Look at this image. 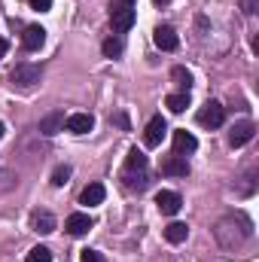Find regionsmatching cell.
<instances>
[{
    "label": "cell",
    "mask_w": 259,
    "mask_h": 262,
    "mask_svg": "<svg viewBox=\"0 0 259 262\" xmlns=\"http://www.w3.org/2000/svg\"><path fill=\"white\" fill-rule=\"evenodd\" d=\"M162 171L168 174V177H186L189 174V165H186V156H171V159H165L162 162Z\"/></svg>",
    "instance_id": "cell-12"
},
{
    "label": "cell",
    "mask_w": 259,
    "mask_h": 262,
    "mask_svg": "<svg viewBox=\"0 0 259 262\" xmlns=\"http://www.w3.org/2000/svg\"><path fill=\"white\" fill-rule=\"evenodd\" d=\"M3 134H6V125H3V122H0V140H3Z\"/></svg>",
    "instance_id": "cell-29"
},
{
    "label": "cell",
    "mask_w": 259,
    "mask_h": 262,
    "mask_svg": "<svg viewBox=\"0 0 259 262\" xmlns=\"http://www.w3.org/2000/svg\"><path fill=\"white\" fill-rule=\"evenodd\" d=\"M174 82L183 89V95H189V85H192V76H189V70H183V67H174Z\"/></svg>",
    "instance_id": "cell-21"
},
{
    "label": "cell",
    "mask_w": 259,
    "mask_h": 262,
    "mask_svg": "<svg viewBox=\"0 0 259 262\" xmlns=\"http://www.w3.org/2000/svg\"><path fill=\"white\" fill-rule=\"evenodd\" d=\"M43 43H46V31H43L40 25L25 28V34H21V46H25V49H31V52H34V49H40Z\"/></svg>",
    "instance_id": "cell-11"
},
{
    "label": "cell",
    "mask_w": 259,
    "mask_h": 262,
    "mask_svg": "<svg viewBox=\"0 0 259 262\" xmlns=\"http://www.w3.org/2000/svg\"><path fill=\"white\" fill-rule=\"evenodd\" d=\"M25 262H52V250L49 247H34Z\"/></svg>",
    "instance_id": "cell-22"
},
{
    "label": "cell",
    "mask_w": 259,
    "mask_h": 262,
    "mask_svg": "<svg viewBox=\"0 0 259 262\" xmlns=\"http://www.w3.org/2000/svg\"><path fill=\"white\" fill-rule=\"evenodd\" d=\"M79 259H82V262H104L98 250H82V253H79Z\"/></svg>",
    "instance_id": "cell-24"
},
{
    "label": "cell",
    "mask_w": 259,
    "mask_h": 262,
    "mask_svg": "<svg viewBox=\"0 0 259 262\" xmlns=\"http://www.w3.org/2000/svg\"><path fill=\"white\" fill-rule=\"evenodd\" d=\"M125 165H128V171H146V156L134 146L128 152V159H125Z\"/></svg>",
    "instance_id": "cell-19"
},
{
    "label": "cell",
    "mask_w": 259,
    "mask_h": 262,
    "mask_svg": "<svg viewBox=\"0 0 259 262\" xmlns=\"http://www.w3.org/2000/svg\"><path fill=\"white\" fill-rule=\"evenodd\" d=\"M107 195V189L101 186V183H89L85 189H82V195H79V204H85V207H95V204H101Z\"/></svg>",
    "instance_id": "cell-14"
},
{
    "label": "cell",
    "mask_w": 259,
    "mask_h": 262,
    "mask_svg": "<svg viewBox=\"0 0 259 262\" xmlns=\"http://www.w3.org/2000/svg\"><path fill=\"white\" fill-rule=\"evenodd\" d=\"M113 3H122V6H134L137 0H113Z\"/></svg>",
    "instance_id": "cell-28"
},
{
    "label": "cell",
    "mask_w": 259,
    "mask_h": 262,
    "mask_svg": "<svg viewBox=\"0 0 259 262\" xmlns=\"http://www.w3.org/2000/svg\"><path fill=\"white\" fill-rule=\"evenodd\" d=\"M165 134H168L165 116H153L149 125H146V131H143V143H146V146H159V143L165 140Z\"/></svg>",
    "instance_id": "cell-4"
},
{
    "label": "cell",
    "mask_w": 259,
    "mask_h": 262,
    "mask_svg": "<svg viewBox=\"0 0 259 262\" xmlns=\"http://www.w3.org/2000/svg\"><path fill=\"white\" fill-rule=\"evenodd\" d=\"M31 6L37 12H46V9H52V0H31Z\"/></svg>",
    "instance_id": "cell-25"
},
{
    "label": "cell",
    "mask_w": 259,
    "mask_h": 262,
    "mask_svg": "<svg viewBox=\"0 0 259 262\" xmlns=\"http://www.w3.org/2000/svg\"><path fill=\"white\" fill-rule=\"evenodd\" d=\"M223 122H226V110H223L220 101H207V104L198 110V125H204V128H220Z\"/></svg>",
    "instance_id": "cell-2"
},
{
    "label": "cell",
    "mask_w": 259,
    "mask_h": 262,
    "mask_svg": "<svg viewBox=\"0 0 259 262\" xmlns=\"http://www.w3.org/2000/svg\"><path fill=\"white\" fill-rule=\"evenodd\" d=\"M186 235H189L186 223H171V226H165V238H168L171 244H183V241H186Z\"/></svg>",
    "instance_id": "cell-16"
},
{
    "label": "cell",
    "mask_w": 259,
    "mask_h": 262,
    "mask_svg": "<svg viewBox=\"0 0 259 262\" xmlns=\"http://www.w3.org/2000/svg\"><path fill=\"white\" fill-rule=\"evenodd\" d=\"M67 177H70V168L61 165V168H55V174H52V186H64Z\"/></svg>",
    "instance_id": "cell-23"
},
{
    "label": "cell",
    "mask_w": 259,
    "mask_h": 262,
    "mask_svg": "<svg viewBox=\"0 0 259 262\" xmlns=\"http://www.w3.org/2000/svg\"><path fill=\"white\" fill-rule=\"evenodd\" d=\"M40 76H43V70L37 64H15V70L9 73V82H12V89H21V92H28V89H34L37 82H40Z\"/></svg>",
    "instance_id": "cell-1"
},
{
    "label": "cell",
    "mask_w": 259,
    "mask_h": 262,
    "mask_svg": "<svg viewBox=\"0 0 259 262\" xmlns=\"http://www.w3.org/2000/svg\"><path fill=\"white\" fill-rule=\"evenodd\" d=\"M153 40H156V46H159V49H165V52H174V49L180 46V40H177V34H174V28H171V25H159V28H156V34H153Z\"/></svg>",
    "instance_id": "cell-5"
},
{
    "label": "cell",
    "mask_w": 259,
    "mask_h": 262,
    "mask_svg": "<svg viewBox=\"0 0 259 262\" xmlns=\"http://www.w3.org/2000/svg\"><path fill=\"white\" fill-rule=\"evenodd\" d=\"M6 52H9V43H6V40H3V37H0V58H3V55H6Z\"/></svg>",
    "instance_id": "cell-27"
},
{
    "label": "cell",
    "mask_w": 259,
    "mask_h": 262,
    "mask_svg": "<svg viewBox=\"0 0 259 262\" xmlns=\"http://www.w3.org/2000/svg\"><path fill=\"white\" fill-rule=\"evenodd\" d=\"M198 149V140H195V134H189V131H174V152L177 156H186V152H195Z\"/></svg>",
    "instance_id": "cell-13"
},
{
    "label": "cell",
    "mask_w": 259,
    "mask_h": 262,
    "mask_svg": "<svg viewBox=\"0 0 259 262\" xmlns=\"http://www.w3.org/2000/svg\"><path fill=\"white\" fill-rule=\"evenodd\" d=\"M244 12H256V0H244Z\"/></svg>",
    "instance_id": "cell-26"
},
{
    "label": "cell",
    "mask_w": 259,
    "mask_h": 262,
    "mask_svg": "<svg viewBox=\"0 0 259 262\" xmlns=\"http://www.w3.org/2000/svg\"><path fill=\"white\" fill-rule=\"evenodd\" d=\"M67 131H73V134H89L92 125H95V119H92V113H73V116H67L64 119Z\"/></svg>",
    "instance_id": "cell-10"
},
{
    "label": "cell",
    "mask_w": 259,
    "mask_h": 262,
    "mask_svg": "<svg viewBox=\"0 0 259 262\" xmlns=\"http://www.w3.org/2000/svg\"><path fill=\"white\" fill-rule=\"evenodd\" d=\"M64 229L73 238H82L85 232H92V216H89V213H70L67 223H64Z\"/></svg>",
    "instance_id": "cell-7"
},
{
    "label": "cell",
    "mask_w": 259,
    "mask_h": 262,
    "mask_svg": "<svg viewBox=\"0 0 259 262\" xmlns=\"http://www.w3.org/2000/svg\"><path fill=\"white\" fill-rule=\"evenodd\" d=\"M253 134H256V125L253 122H238L235 128L229 131V143L232 146H244V143L253 140Z\"/></svg>",
    "instance_id": "cell-9"
},
{
    "label": "cell",
    "mask_w": 259,
    "mask_h": 262,
    "mask_svg": "<svg viewBox=\"0 0 259 262\" xmlns=\"http://www.w3.org/2000/svg\"><path fill=\"white\" fill-rule=\"evenodd\" d=\"M165 104H168V110H171V113H183V110L189 107V95H183V92H180V95H171Z\"/></svg>",
    "instance_id": "cell-20"
},
{
    "label": "cell",
    "mask_w": 259,
    "mask_h": 262,
    "mask_svg": "<svg viewBox=\"0 0 259 262\" xmlns=\"http://www.w3.org/2000/svg\"><path fill=\"white\" fill-rule=\"evenodd\" d=\"M156 3H159V6H162V3H171V0H156Z\"/></svg>",
    "instance_id": "cell-30"
},
{
    "label": "cell",
    "mask_w": 259,
    "mask_h": 262,
    "mask_svg": "<svg viewBox=\"0 0 259 262\" xmlns=\"http://www.w3.org/2000/svg\"><path fill=\"white\" fill-rule=\"evenodd\" d=\"M122 180H125V186H128V189H146V186H149L146 171H137V177H134L131 171H125V177H122Z\"/></svg>",
    "instance_id": "cell-18"
},
{
    "label": "cell",
    "mask_w": 259,
    "mask_h": 262,
    "mask_svg": "<svg viewBox=\"0 0 259 262\" xmlns=\"http://www.w3.org/2000/svg\"><path fill=\"white\" fill-rule=\"evenodd\" d=\"M34 232H40V235H49V232H55V216L49 213V210H40V213H34Z\"/></svg>",
    "instance_id": "cell-15"
},
{
    "label": "cell",
    "mask_w": 259,
    "mask_h": 262,
    "mask_svg": "<svg viewBox=\"0 0 259 262\" xmlns=\"http://www.w3.org/2000/svg\"><path fill=\"white\" fill-rule=\"evenodd\" d=\"M110 18H113V28L119 31V34H125L131 31V25H134V6H122V3H113L110 6Z\"/></svg>",
    "instance_id": "cell-3"
},
{
    "label": "cell",
    "mask_w": 259,
    "mask_h": 262,
    "mask_svg": "<svg viewBox=\"0 0 259 262\" xmlns=\"http://www.w3.org/2000/svg\"><path fill=\"white\" fill-rule=\"evenodd\" d=\"M122 49H125V46H122V40H119V37H107V40H104V46H101V52H104L107 58H119V55H122Z\"/></svg>",
    "instance_id": "cell-17"
},
{
    "label": "cell",
    "mask_w": 259,
    "mask_h": 262,
    "mask_svg": "<svg viewBox=\"0 0 259 262\" xmlns=\"http://www.w3.org/2000/svg\"><path fill=\"white\" fill-rule=\"evenodd\" d=\"M156 204H159V210H162L165 216H174V213L183 207V198L177 195V192H171V189H162V192L156 195Z\"/></svg>",
    "instance_id": "cell-6"
},
{
    "label": "cell",
    "mask_w": 259,
    "mask_h": 262,
    "mask_svg": "<svg viewBox=\"0 0 259 262\" xmlns=\"http://www.w3.org/2000/svg\"><path fill=\"white\" fill-rule=\"evenodd\" d=\"M58 131H64V110H52L49 116L40 119V134L52 137V134H58Z\"/></svg>",
    "instance_id": "cell-8"
}]
</instances>
